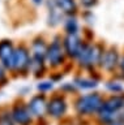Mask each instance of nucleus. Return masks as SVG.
Listing matches in <instances>:
<instances>
[{
	"instance_id": "obj_1",
	"label": "nucleus",
	"mask_w": 124,
	"mask_h": 125,
	"mask_svg": "<svg viewBox=\"0 0 124 125\" xmlns=\"http://www.w3.org/2000/svg\"><path fill=\"white\" fill-rule=\"evenodd\" d=\"M124 109V94H111L108 98L103 99V104L99 112L97 113V119L102 125H107L119 117H122Z\"/></svg>"
},
{
	"instance_id": "obj_2",
	"label": "nucleus",
	"mask_w": 124,
	"mask_h": 125,
	"mask_svg": "<svg viewBox=\"0 0 124 125\" xmlns=\"http://www.w3.org/2000/svg\"><path fill=\"white\" fill-rule=\"evenodd\" d=\"M103 104V96L99 93H89L77 96L75 100V111L79 116H97Z\"/></svg>"
},
{
	"instance_id": "obj_3",
	"label": "nucleus",
	"mask_w": 124,
	"mask_h": 125,
	"mask_svg": "<svg viewBox=\"0 0 124 125\" xmlns=\"http://www.w3.org/2000/svg\"><path fill=\"white\" fill-rule=\"evenodd\" d=\"M102 52H103V48L99 44L90 43V42H84L79 56L76 57L77 65L86 70L94 69L95 66H99Z\"/></svg>"
},
{
	"instance_id": "obj_4",
	"label": "nucleus",
	"mask_w": 124,
	"mask_h": 125,
	"mask_svg": "<svg viewBox=\"0 0 124 125\" xmlns=\"http://www.w3.org/2000/svg\"><path fill=\"white\" fill-rule=\"evenodd\" d=\"M48 44L43 37H37L33 39L32 47H30V55H32V68L30 72L34 73L35 77H39L45 72L46 57H47Z\"/></svg>"
},
{
	"instance_id": "obj_5",
	"label": "nucleus",
	"mask_w": 124,
	"mask_h": 125,
	"mask_svg": "<svg viewBox=\"0 0 124 125\" xmlns=\"http://www.w3.org/2000/svg\"><path fill=\"white\" fill-rule=\"evenodd\" d=\"M65 59H67V53H65V50L63 46V39L60 37H55L48 44L46 62L51 68H59V66L64 64Z\"/></svg>"
},
{
	"instance_id": "obj_6",
	"label": "nucleus",
	"mask_w": 124,
	"mask_h": 125,
	"mask_svg": "<svg viewBox=\"0 0 124 125\" xmlns=\"http://www.w3.org/2000/svg\"><path fill=\"white\" fill-rule=\"evenodd\" d=\"M32 68V55L30 51L25 46H18L14 50V56H13V65H12V72L18 74H26L30 72Z\"/></svg>"
},
{
	"instance_id": "obj_7",
	"label": "nucleus",
	"mask_w": 124,
	"mask_h": 125,
	"mask_svg": "<svg viewBox=\"0 0 124 125\" xmlns=\"http://www.w3.org/2000/svg\"><path fill=\"white\" fill-rule=\"evenodd\" d=\"M68 102L63 95H54L47 103V115L54 120H59L67 115Z\"/></svg>"
},
{
	"instance_id": "obj_8",
	"label": "nucleus",
	"mask_w": 124,
	"mask_h": 125,
	"mask_svg": "<svg viewBox=\"0 0 124 125\" xmlns=\"http://www.w3.org/2000/svg\"><path fill=\"white\" fill-rule=\"evenodd\" d=\"M11 116L17 125H32L33 124V115L30 113L28 104L25 103H14L9 109Z\"/></svg>"
},
{
	"instance_id": "obj_9",
	"label": "nucleus",
	"mask_w": 124,
	"mask_h": 125,
	"mask_svg": "<svg viewBox=\"0 0 124 125\" xmlns=\"http://www.w3.org/2000/svg\"><path fill=\"white\" fill-rule=\"evenodd\" d=\"M120 53L119 51L110 47L107 50H103L102 56H101V61H99V66L106 72H114L116 68H119L120 64Z\"/></svg>"
},
{
	"instance_id": "obj_10",
	"label": "nucleus",
	"mask_w": 124,
	"mask_h": 125,
	"mask_svg": "<svg viewBox=\"0 0 124 125\" xmlns=\"http://www.w3.org/2000/svg\"><path fill=\"white\" fill-rule=\"evenodd\" d=\"M47 103L48 100L46 99L45 94H37L30 98L26 104L34 119H43L47 115Z\"/></svg>"
},
{
	"instance_id": "obj_11",
	"label": "nucleus",
	"mask_w": 124,
	"mask_h": 125,
	"mask_svg": "<svg viewBox=\"0 0 124 125\" xmlns=\"http://www.w3.org/2000/svg\"><path fill=\"white\" fill-rule=\"evenodd\" d=\"M84 42L85 41H82L80 34H65V37L63 38V46H64L65 53H67V57L76 60Z\"/></svg>"
},
{
	"instance_id": "obj_12",
	"label": "nucleus",
	"mask_w": 124,
	"mask_h": 125,
	"mask_svg": "<svg viewBox=\"0 0 124 125\" xmlns=\"http://www.w3.org/2000/svg\"><path fill=\"white\" fill-rule=\"evenodd\" d=\"M14 50H16V47L13 46L12 41H9V39L0 41V62L7 70H12Z\"/></svg>"
},
{
	"instance_id": "obj_13",
	"label": "nucleus",
	"mask_w": 124,
	"mask_h": 125,
	"mask_svg": "<svg viewBox=\"0 0 124 125\" xmlns=\"http://www.w3.org/2000/svg\"><path fill=\"white\" fill-rule=\"evenodd\" d=\"M46 7H47V23H48V26L56 27V26L61 25L67 16L64 13H61V10L56 7L54 0H46Z\"/></svg>"
},
{
	"instance_id": "obj_14",
	"label": "nucleus",
	"mask_w": 124,
	"mask_h": 125,
	"mask_svg": "<svg viewBox=\"0 0 124 125\" xmlns=\"http://www.w3.org/2000/svg\"><path fill=\"white\" fill-rule=\"evenodd\" d=\"M56 7L65 16H77L79 13V1L77 0H54Z\"/></svg>"
},
{
	"instance_id": "obj_15",
	"label": "nucleus",
	"mask_w": 124,
	"mask_h": 125,
	"mask_svg": "<svg viewBox=\"0 0 124 125\" xmlns=\"http://www.w3.org/2000/svg\"><path fill=\"white\" fill-rule=\"evenodd\" d=\"M73 83L77 87V90H94L98 87V81L93 77H85V76H77L73 80Z\"/></svg>"
},
{
	"instance_id": "obj_16",
	"label": "nucleus",
	"mask_w": 124,
	"mask_h": 125,
	"mask_svg": "<svg viewBox=\"0 0 124 125\" xmlns=\"http://www.w3.org/2000/svg\"><path fill=\"white\" fill-rule=\"evenodd\" d=\"M63 27H64L65 34H80L81 25H80L77 16H68V17H65L64 22H63Z\"/></svg>"
},
{
	"instance_id": "obj_17",
	"label": "nucleus",
	"mask_w": 124,
	"mask_h": 125,
	"mask_svg": "<svg viewBox=\"0 0 124 125\" xmlns=\"http://www.w3.org/2000/svg\"><path fill=\"white\" fill-rule=\"evenodd\" d=\"M104 86H106L107 91L111 94H123L124 93V85L119 81H114V80L107 81Z\"/></svg>"
},
{
	"instance_id": "obj_18",
	"label": "nucleus",
	"mask_w": 124,
	"mask_h": 125,
	"mask_svg": "<svg viewBox=\"0 0 124 125\" xmlns=\"http://www.w3.org/2000/svg\"><path fill=\"white\" fill-rule=\"evenodd\" d=\"M0 125H17V124L13 121L11 112L4 111V112H0Z\"/></svg>"
},
{
	"instance_id": "obj_19",
	"label": "nucleus",
	"mask_w": 124,
	"mask_h": 125,
	"mask_svg": "<svg viewBox=\"0 0 124 125\" xmlns=\"http://www.w3.org/2000/svg\"><path fill=\"white\" fill-rule=\"evenodd\" d=\"M37 89L41 94L51 91V90L54 89V81H42L37 85Z\"/></svg>"
},
{
	"instance_id": "obj_20",
	"label": "nucleus",
	"mask_w": 124,
	"mask_h": 125,
	"mask_svg": "<svg viewBox=\"0 0 124 125\" xmlns=\"http://www.w3.org/2000/svg\"><path fill=\"white\" fill-rule=\"evenodd\" d=\"M77 1H79V5L82 7L85 10H90L98 4V0H77Z\"/></svg>"
},
{
	"instance_id": "obj_21",
	"label": "nucleus",
	"mask_w": 124,
	"mask_h": 125,
	"mask_svg": "<svg viewBox=\"0 0 124 125\" xmlns=\"http://www.w3.org/2000/svg\"><path fill=\"white\" fill-rule=\"evenodd\" d=\"M60 90L63 93H76L77 91V87L75 86L73 82H65L60 86Z\"/></svg>"
},
{
	"instance_id": "obj_22",
	"label": "nucleus",
	"mask_w": 124,
	"mask_h": 125,
	"mask_svg": "<svg viewBox=\"0 0 124 125\" xmlns=\"http://www.w3.org/2000/svg\"><path fill=\"white\" fill-rule=\"evenodd\" d=\"M5 68L1 65V62H0V85H5V82L8 81V78H7V72H5Z\"/></svg>"
},
{
	"instance_id": "obj_23",
	"label": "nucleus",
	"mask_w": 124,
	"mask_h": 125,
	"mask_svg": "<svg viewBox=\"0 0 124 125\" xmlns=\"http://www.w3.org/2000/svg\"><path fill=\"white\" fill-rule=\"evenodd\" d=\"M107 125H124V119H123V117H119V119L111 121V123L107 124Z\"/></svg>"
},
{
	"instance_id": "obj_24",
	"label": "nucleus",
	"mask_w": 124,
	"mask_h": 125,
	"mask_svg": "<svg viewBox=\"0 0 124 125\" xmlns=\"http://www.w3.org/2000/svg\"><path fill=\"white\" fill-rule=\"evenodd\" d=\"M119 68H120V72H122L123 77H124V56L120 59V64H119Z\"/></svg>"
},
{
	"instance_id": "obj_25",
	"label": "nucleus",
	"mask_w": 124,
	"mask_h": 125,
	"mask_svg": "<svg viewBox=\"0 0 124 125\" xmlns=\"http://www.w3.org/2000/svg\"><path fill=\"white\" fill-rule=\"evenodd\" d=\"M34 5H37V7H39V5H42V4H45L46 3V0H30Z\"/></svg>"
},
{
	"instance_id": "obj_26",
	"label": "nucleus",
	"mask_w": 124,
	"mask_h": 125,
	"mask_svg": "<svg viewBox=\"0 0 124 125\" xmlns=\"http://www.w3.org/2000/svg\"><path fill=\"white\" fill-rule=\"evenodd\" d=\"M122 117L124 119V109H123V112H122Z\"/></svg>"
}]
</instances>
